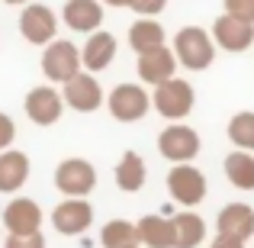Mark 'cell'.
I'll use <instances>...</instances> for the list:
<instances>
[{"label":"cell","instance_id":"obj_6","mask_svg":"<svg viewBox=\"0 0 254 248\" xmlns=\"http://www.w3.org/2000/svg\"><path fill=\"white\" fill-rule=\"evenodd\" d=\"M42 71L49 81H58L64 84L71 75L81 71V52L74 49L71 42H52L42 55Z\"/></svg>","mask_w":254,"mask_h":248},{"label":"cell","instance_id":"obj_4","mask_svg":"<svg viewBox=\"0 0 254 248\" xmlns=\"http://www.w3.org/2000/svg\"><path fill=\"white\" fill-rule=\"evenodd\" d=\"M90 223H93V206L84 197H68L64 203L52 210V226L62 236H81L90 229Z\"/></svg>","mask_w":254,"mask_h":248},{"label":"cell","instance_id":"obj_18","mask_svg":"<svg viewBox=\"0 0 254 248\" xmlns=\"http://www.w3.org/2000/svg\"><path fill=\"white\" fill-rule=\"evenodd\" d=\"M26 177H29V158L23 152L3 149V155H0V193L19 190L26 184Z\"/></svg>","mask_w":254,"mask_h":248},{"label":"cell","instance_id":"obj_1","mask_svg":"<svg viewBox=\"0 0 254 248\" xmlns=\"http://www.w3.org/2000/svg\"><path fill=\"white\" fill-rule=\"evenodd\" d=\"M174 55L190 71H203L212 62V39L199 26H184L177 32V39H174Z\"/></svg>","mask_w":254,"mask_h":248},{"label":"cell","instance_id":"obj_25","mask_svg":"<svg viewBox=\"0 0 254 248\" xmlns=\"http://www.w3.org/2000/svg\"><path fill=\"white\" fill-rule=\"evenodd\" d=\"M229 139L245 152H254V113H238L229 123Z\"/></svg>","mask_w":254,"mask_h":248},{"label":"cell","instance_id":"obj_5","mask_svg":"<svg viewBox=\"0 0 254 248\" xmlns=\"http://www.w3.org/2000/svg\"><path fill=\"white\" fill-rule=\"evenodd\" d=\"M168 193L184 206H196L206 197V177L190 165H177L168 174Z\"/></svg>","mask_w":254,"mask_h":248},{"label":"cell","instance_id":"obj_3","mask_svg":"<svg viewBox=\"0 0 254 248\" xmlns=\"http://www.w3.org/2000/svg\"><path fill=\"white\" fill-rule=\"evenodd\" d=\"M55 187L64 197H87V193L97 187V171L90 162L84 158H68V162L58 165L55 171Z\"/></svg>","mask_w":254,"mask_h":248},{"label":"cell","instance_id":"obj_14","mask_svg":"<svg viewBox=\"0 0 254 248\" xmlns=\"http://www.w3.org/2000/svg\"><path fill=\"white\" fill-rule=\"evenodd\" d=\"M3 226L10 232H16V236H23V232H39V226H42V210H39L36 200H10L3 210Z\"/></svg>","mask_w":254,"mask_h":248},{"label":"cell","instance_id":"obj_11","mask_svg":"<svg viewBox=\"0 0 254 248\" xmlns=\"http://www.w3.org/2000/svg\"><path fill=\"white\" fill-rule=\"evenodd\" d=\"M212 36H216V42L222 45L225 52H245V49L254 42V23H248V19H238V16H232V13H225V16L216 19V26H212Z\"/></svg>","mask_w":254,"mask_h":248},{"label":"cell","instance_id":"obj_17","mask_svg":"<svg viewBox=\"0 0 254 248\" xmlns=\"http://www.w3.org/2000/svg\"><path fill=\"white\" fill-rule=\"evenodd\" d=\"M113 58H116V39L110 32H93L81 49V65L87 71H103Z\"/></svg>","mask_w":254,"mask_h":248},{"label":"cell","instance_id":"obj_15","mask_svg":"<svg viewBox=\"0 0 254 248\" xmlns=\"http://www.w3.org/2000/svg\"><path fill=\"white\" fill-rule=\"evenodd\" d=\"M222 236H235V239H251L254 236V210L248 203H229L216 219Z\"/></svg>","mask_w":254,"mask_h":248},{"label":"cell","instance_id":"obj_21","mask_svg":"<svg viewBox=\"0 0 254 248\" xmlns=\"http://www.w3.org/2000/svg\"><path fill=\"white\" fill-rule=\"evenodd\" d=\"M225 177L238 187V190H254V155L245 149L225 155Z\"/></svg>","mask_w":254,"mask_h":248},{"label":"cell","instance_id":"obj_10","mask_svg":"<svg viewBox=\"0 0 254 248\" xmlns=\"http://www.w3.org/2000/svg\"><path fill=\"white\" fill-rule=\"evenodd\" d=\"M62 106L64 97L52 87H36V90L26 93V116L32 119L36 126H52L62 119Z\"/></svg>","mask_w":254,"mask_h":248},{"label":"cell","instance_id":"obj_30","mask_svg":"<svg viewBox=\"0 0 254 248\" xmlns=\"http://www.w3.org/2000/svg\"><path fill=\"white\" fill-rule=\"evenodd\" d=\"M209 248H245V242L235 239V236H222V232H219V239H212Z\"/></svg>","mask_w":254,"mask_h":248},{"label":"cell","instance_id":"obj_24","mask_svg":"<svg viewBox=\"0 0 254 248\" xmlns=\"http://www.w3.org/2000/svg\"><path fill=\"white\" fill-rule=\"evenodd\" d=\"M100 242H103V248H132L138 245V229L126 219H113L100 229Z\"/></svg>","mask_w":254,"mask_h":248},{"label":"cell","instance_id":"obj_7","mask_svg":"<svg viewBox=\"0 0 254 248\" xmlns=\"http://www.w3.org/2000/svg\"><path fill=\"white\" fill-rule=\"evenodd\" d=\"M158 152L168 162H190V158L199 155V136L190 126H168L158 136Z\"/></svg>","mask_w":254,"mask_h":248},{"label":"cell","instance_id":"obj_19","mask_svg":"<svg viewBox=\"0 0 254 248\" xmlns=\"http://www.w3.org/2000/svg\"><path fill=\"white\" fill-rule=\"evenodd\" d=\"M138 242L148 248H174V219L164 216H142L135 223Z\"/></svg>","mask_w":254,"mask_h":248},{"label":"cell","instance_id":"obj_26","mask_svg":"<svg viewBox=\"0 0 254 248\" xmlns=\"http://www.w3.org/2000/svg\"><path fill=\"white\" fill-rule=\"evenodd\" d=\"M3 248H45V236H39V232H23V236L10 232Z\"/></svg>","mask_w":254,"mask_h":248},{"label":"cell","instance_id":"obj_20","mask_svg":"<svg viewBox=\"0 0 254 248\" xmlns=\"http://www.w3.org/2000/svg\"><path fill=\"white\" fill-rule=\"evenodd\" d=\"M206 239V223L196 213L174 216V248H196Z\"/></svg>","mask_w":254,"mask_h":248},{"label":"cell","instance_id":"obj_23","mask_svg":"<svg viewBox=\"0 0 254 248\" xmlns=\"http://www.w3.org/2000/svg\"><path fill=\"white\" fill-rule=\"evenodd\" d=\"M116 184L129 193L145 184V162L138 158V152H126L123 155V162L116 165Z\"/></svg>","mask_w":254,"mask_h":248},{"label":"cell","instance_id":"obj_12","mask_svg":"<svg viewBox=\"0 0 254 248\" xmlns=\"http://www.w3.org/2000/svg\"><path fill=\"white\" fill-rule=\"evenodd\" d=\"M100 100H103V90H100L97 78L77 71V75H71L68 81H64V103H71V110L93 113L100 106Z\"/></svg>","mask_w":254,"mask_h":248},{"label":"cell","instance_id":"obj_27","mask_svg":"<svg viewBox=\"0 0 254 248\" xmlns=\"http://www.w3.org/2000/svg\"><path fill=\"white\" fill-rule=\"evenodd\" d=\"M225 13L254 23V0H225Z\"/></svg>","mask_w":254,"mask_h":248},{"label":"cell","instance_id":"obj_31","mask_svg":"<svg viewBox=\"0 0 254 248\" xmlns=\"http://www.w3.org/2000/svg\"><path fill=\"white\" fill-rule=\"evenodd\" d=\"M103 3H110V6H132V0H103Z\"/></svg>","mask_w":254,"mask_h":248},{"label":"cell","instance_id":"obj_22","mask_svg":"<svg viewBox=\"0 0 254 248\" xmlns=\"http://www.w3.org/2000/svg\"><path fill=\"white\" fill-rule=\"evenodd\" d=\"M129 45L142 55V52H148V49H158V45H164V29H161V23H155L151 16H142L138 23H132V29H129Z\"/></svg>","mask_w":254,"mask_h":248},{"label":"cell","instance_id":"obj_2","mask_svg":"<svg viewBox=\"0 0 254 248\" xmlns=\"http://www.w3.org/2000/svg\"><path fill=\"white\" fill-rule=\"evenodd\" d=\"M155 110L161 113L164 119H184L187 113L193 110V87L180 78H168V81L155 84Z\"/></svg>","mask_w":254,"mask_h":248},{"label":"cell","instance_id":"obj_16","mask_svg":"<svg viewBox=\"0 0 254 248\" xmlns=\"http://www.w3.org/2000/svg\"><path fill=\"white\" fill-rule=\"evenodd\" d=\"M64 23L74 32H93L103 23V6L97 0H68L64 3Z\"/></svg>","mask_w":254,"mask_h":248},{"label":"cell","instance_id":"obj_32","mask_svg":"<svg viewBox=\"0 0 254 248\" xmlns=\"http://www.w3.org/2000/svg\"><path fill=\"white\" fill-rule=\"evenodd\" d=\"M3 3H13V6H19V3H29V0H3Z\"/></svg>","mask_w":254,"mask_h":248},{"label":"cell","instance_id":"obj_8","mask_svg":"<svg viewBox=\"0 0 254 248\" xmlns=\"http://www.w3.org/2000/svg\"><path fill=\"white\" fill-rule=\"evenodd\" d=\"M110 113L119 123H135L148 113V93L138 84H119L110 93Z\"/></svg>","mask_w":254,"mask_h":248},{"label":"cell","instance_id":"obj_28","mask_svg":"<svg viewBox=\"0 0 254 248\" xmlns=\"http://www.w3.org/2000/svg\"><path fill=\"white\" fill-rule=\"evenodd\" d=\"M13 136H16V126H13V119L6 116V113H0V152L10 149Z\"/></svg>","mask_w":254,"mask_h":248},{"label":"cell","instance_id":"obj_29","mask_svg":"<svg viewBox=\"0 0 254 248\" xmlns=\"http://www.w3.org/2000/svg\"><path fill=\"white\" fill-rule=\"evenodd\" d=\"M164 3L168 0H132V10L142 13V16H155V13L164 10Z\"/></svg>","mask_w":254,"mask_h":248},{"label":"cell","instance_id":"obj_9","mask_svg":"<svg viewBox=\"0 0 254 248\" xmlns=\"http://www.w3.org/2000/svg\"><path fill=\"white\" fill-rule=\"evenodd\" d=\"M55 29H58L55 13H52L49 6H42V3H29L23 10V16H19V32H23L26 42H32V45L52 42Z\"/></svg>","mask_w":254,"mask_h":248},{"label":"cell","instance_id":"obj_13","mask_svg":"<svg viewBox=\"0 0 254 248\" xmlns=\"http://www.w3.org/2000/svg\"><path fill=\"white\" fill-rule=\"evenodd\" d=\"M174 68H177V55H174L171 49H164V45H158V49H148L138 55V78H142L145 84H161L174 78Z\"/></svg>","mask_w":254,"mask_h":248},{"label":"cell","instance_id":"obj_33","mask_svg":"<svg viewBox=\"0 0 254 248\" xmlns=\"http://www.w3.org/2000/svg\"><path fill=\"white\" fill-rule=\"evenodd\" d=\"M132 248H138V245H132Z\"/></svg>","mask_w":254,"mask_h":248}]
</instances>
